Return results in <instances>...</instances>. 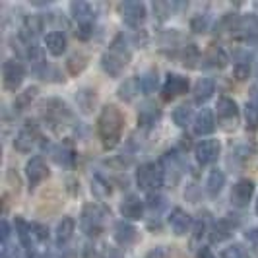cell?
Listing matches in <instances>:
<instances>
[{
    "instance_id": "6da1fadb",
    "label": "cell",
    "mask_w": 258,
    "mask_h": 258,
    "mask_svg": "<svg viewBox=\"0 0 258 258\" xmlns=\"http://www.w3.org/2000/svg\"><path fill=\"white\" fill-rule=\"evenodd\" d=\"M122 126H124V118L115 105H107L101 109L97 118V134L105 150H113L120 142Z\"/></svg>"
},
{
    "instance_id": "7a4b0ae2",
    "label": "cell",
    "mask_w": 258,
    "mask_h": 258,
    "mask_svg": "<svg viewBox=\"0 0 258 258\" xmlns=\"http://www.w3.org/2000/svg\"><path fill=\"white\" fill-rule=\"evenodd\" d=\"M130 60V51L126 49V45H120V37L116 39L111 45V51L105 52L101 56V68L105 70V74L109 76H120V72L124 70V66L128 64Z\"/></svg>"
},
{
    "instance_id": "3957f363",
    "label": "cell",
    "mask_w": 258,
    "mask_h": 258,
    "mask_svg": "<svg viewBox=\"0 0 258 258\" xmlns=\"http://www.w3.org/2000/svg\"><path fill=\"white\" fill-rule=\"evenodd\" d=\"M136 184L144 192L154 194L163 186V171L157 163H144L136 171Z\"/></svg>"
},
{
    "instance_id": "277c9868",
    "label": "cell",
    "mask_w": 258,
    "mask_h": 258,
    "mask_svg": "<svg viewBox=\"0 0 258 258\" xmlns=\"http://www.w3.org/2000/svg\"><path fill=\"white\" fill-rule=\"evenodd\" d=\"M80 225H82V231L86 233L88 237H97L99 233L103 231V214H101V210L95 204H88L82 212Z\"/></svg>"
},
{
    "instance_id": "5b68a950",
    "label": "cell",
    "mask_w": 258,
    "mask_h": 258,
    "mask_svg": "<svg viewBox=\"0 0 258 258\" xmlns=\"http://www.w3.org/2000/svg\"><path fill=\"white\" fill-rule=\"evenodd\" d=\"M216 113H218V122L225 130H231L237 126L239 122V109H237V103L229 99V97H221L218 101V107H216Z\"/></svg>"
},
{
    "instance_id": "8992f818",
    "label": "cell",
    "mask_w": 258,
    "mask_h": 258,
    "mask_svg": "<svg viewBox=\"0 0 258 258\" xmlns=\"http://www.w3.org/2000/svg\"><path fill=\"white\" fill-rule=\"evenodd\" d=\"M26 76V70L24 66L20 64L18 60H6L2 66V78H4V88L8 91H16Z\"/></svg>"
},
{
    "instance_id": "52a82bcc",
    "label": "cell",
    "mask_w": 258,
    "mask_h": 258,
    "mask_svg": "<svg viewBox=\"0 0 258 258\" xmlns=\"http://www.w3.org/2000/svg\"><path fill=\"white\" fill-rule=\"evenodd\" d=\"M120 14L124 24H128L130 27H140L146 22V6L142 2H124L120 6Z\"/></svg>"
},
{
    "instance_id": "ba28073f",
    "label": "cell",
    "mask_w": 258,
    "mask_h": 258,
    "mask_svg": "<svg viewBox=\"0 0 258 258\" xmlns=\"http://www.w3.org/2000/svg\"><path fill=\"white\" fill-rule=\"evenodd\" d=\"M188 90V80L184 76H179V74H169L163 88H161V97L165 101H171L175 97H179L182 93H186Z\"/></svg>"
},
{
    "instance_id": "9c48e42d",
    "label": "cell",
    "mask_w": 258,
    "mask_h": 258,
    "mask_svg": "<svg viewBox=\"0 0 258 258\" xmlns=\"http://www.w3.org/2000/svg\"><path fill=\"white\" fill-rule=\"evenodd\" d=\"M26 175H27V181H29V188H35L39 182L49 175V169H47V165H45L43 157L35 155V157H31V159L27 161Z\"/></svg>"
},
{
    "instance_id": "30bf717a",
    "label": "cell",
    "mask_w": 258,
    "mask_h": 258,
    "mask_svg": "<svg viewBox=\"0 0 258 258\" xmlns=\"http://www.w3.org/2000/svg\"><path fill=\"white\" fill-rule=\"evenodd\" d=\"M252 194H254V182L248 181V179H241V181H239L237 184H235V186H233V190H231L233 206L245 208L246 204L250 202Z\"/></svg>"
},
{
    "instance_id": "8fae6325",
    "label": "cell",
    "mask_w": 258,
    "mask_h": 258,
    "mask_svg": "<svg viewBox=\"0 0 258 258\" xmlns=\"http://www.w3.org/2000/svg\"><path fill=\"white\" fill-rule=\"evenodd\" d=\"M220 142L218 140H204V142H200L196 146V161L200 163V165H210V163H214L216 159H218V155H220Z\"/></svg>"
},
{
    "instance_id": "7c38bea8",
    "label": "cell",
    "mask_w": 258,
    "mask_h": 258,
    "mask_svg": "<svg viewBox=\"0 0 258 258\" xmlns=\"http://www.w3.org/2000/svg\"><path fill=\"white\" fill-rule=\"evenodd\" d=\"M43 113H45V116H47V120H51V122H54V124H64V120L70 118V111H68L66 103L58 101V99L47 101V103H45V109H43Z\"/></svg>"
},
{
    "instance_id": "4fadbf2b",
    "label": "cell",
    "mask_w": 258,
    "mask_h": 258,
    "mask_svg": "<svg viewBox=\"0 0 258 258\" xmlns=\"http://www.w3.org/2000/svg\"><path fill=\"white\" fill-rule=\"evenodd\" d=\"M70 12H72V18L76 20L80 26L84 27V31L90 29L91 20H93V10H91V6L88 2H82V0L72 2V4H70Z\"/></svg>"
},
{
    "instance_id": "5bb4252c",
    "label": "cell",
    "mask_w": 258,
    "mask_h": 258,
    "mask_svg": "<svg viewBox=\"0 0 258 258\" xmlns=\"http://www.w3.org/2000/svg\"><path fill=\"white\" fill-rule=\"evenodd\" d=\"M120 214H122V218H126V220H140L144 214V202L138 196L130 194V196H126V198L120 202Z\"/></svg>"
},
{
    "instance_id": "9a60e30c",
    "label": "cell",
    "mask_w": 258,
    "mask_h": 258,
    "mask_svg": "<svg viewBox=\"0 0 258 258\" xmlns=\"http://www.w3.org/2000/svg\"><path fill=\"white\" fill-rule=\"evenodd\" d=\"M190 223H192V218L181 208H175L169 216V225L175 235H186V231L190 229Z\"/></svg>"
},
{
    "instance_id": "2e32d148",
    "label": "cell",
    "mask_w": 258,
    "mask_h": 258,
    "mask_svg": "<svg viewBox=\"0 0 258 258\" xmlns=\"http://www.w3.org/2000/svg\"><path fill=\"white\" fill-rule=\"evenodd\" d=\"M216 128V120H214V115H212V111L210 109H202L196 118H194V132L198 134V136H208V134H212Z\"/></svg>"
},
{
    "instance_id": "e0dca14e",
    "label": "cell",
    "mask_w": 258,
    "mask_h": 258,
    "mask_svg": "<svg viewBox=\"0 0 258 258\" xmlns=\"http://www.w3.org/2000/svg\"><path fill=\"white\" fill-rule=\"evenodd\" d=\"M35 140H37V132L33 128H22L18 134H16V138H14V148L18 150V152H22V154H27V152H31V148L35 146Z\"/></svg>"
},
{
    "instance_id": "ac0fdd59",
    "label": "cell",
    "mask_w": 258,
    "mask_h": 258,
    "mask_svg": "<svg viewBox=\"0 0 258 258\" xmlns=\"http://www.w3.org/2000/svg\"><path fill=\"white\" fill-rule=\"evenodd\" d=\"M237 227V221L235 220H229V216L227 218H221L214 227H212V235H210V239H212V243H223L225 239H229V235L233 233V229Z\"/></svg>"
},
{
    "instance_id": "d6986e66",
    "label": "cell",
    "mask_w": 258,
    "mask_h": 258,
    "mask_svg": "<svg viewBox=\"0 0 258 258\" xmlns=\"http://www.w3.org/2000/svg\"><path fill=\"white\" fill-rule=\"evenodd\" d=\"M216 91V82L212 78H200L194 86V101L196 103H206L208 99Z\"/></svg>"
},
{
    "instance_id": "ffe728a7",
    "label": "cell",
    "mask_w": 258,
    "mask_h": 258,
    "mask_svg": "<svg viewBox=\"0 0 258 258\" xmlns=\"http://www.w3.org/2000/svg\"><path fill=\"white\" fill-rule=\"evenodd\" d=\"M115 241L118 245L128 246L136 241V229L126 221H116L115 223Z\"/></svg>"
},
{
    "instance_id": "44dd1931",
    "label": "cell",
    "mask_w": 258,
    "mask_h": 258,
    "mask_svg": "<svg viewBox=\"0 0 258 258\" xmlns=\"http://www.w3.org/2000/svg\"><path fill=\"white\" fill-rule=\"evenodd\" d=\"M159 109H157V105L155 103H144L140 107V113H138V124L142 126V128H150V126H154L155 120L159 118Z\"/></svg>"
},
{
    "instance_id": "7402d4cb",
    "label": "cell",
    "mask_w": 258,
    "mask_h": 258,
    "mask_svg": "<svg viewBox=\"0 0 258 258\" xmlns=\"http://www.w3.org/2000/svg\"><path fill=\"white\" fill-rule=\"evenodd\" d=\"M45 45H47V51L51 52V54L60 56V54L66 51L64 33H60V31H51V33H47V37H45Z\"/></svg>"
},
{
    "instance_id": "603a6c76",
    "label": "cell",
    "mask_w": 258,
    "mask_h": 258,
    "mask_svg": "<svg viewBox=\"0 0 258 258\" xmlns=\"http://www.w3.org/2000/svg\"><path fill=\"white\" fill-rule=\"evenodd\" d=\"M74 229H76V223L72 218H62V221L56 225V245L62 246L66 245L70 239H72V235H74Z\"/></svg>"
},
{
    "instance_id": "cb8c5ba5",
    "label": "cell",
    "mask_w": 258,
    "mask_h": 258,
    "mask_svg": "<svg viewBox=\"0 0 258 258\" xmlns=\"http://www.w3.org/2000/svg\"><path fill=\"white\" fill-rule=\"evenodd\" d=\"M223 186H225V175L221 173L220 169H214V171L208 175V181H206V192H208V196L216 198V196H218V194L223 190Z\"/></svg>"
},
{
    "instance_id": "d4e9b609",
    "label": "cell",
    "mask_w": 258,
    "mask_h": 258,
    "mask_svg": "<svg viewBox=\"0 0 258 258\" xmlns=\"http://www.w3.org/2000/svg\"><path fill=\"white\" fill-rule=\"evenodd\" d=\"M76 101H78V107L82 109V113H91V109L97 103V95L90 88H84V90H80L76 93Z\"/></svg>"
},
{
    "instance_id": "484cf974",
    "label": "cell",
    "mask_w": 258,
    "mask_h": 258,
    "mask_svg": "<svg viewBox=\"0 0 258 258\" xmlns=\"http://www.w3.org/2000/svg\"><path fill=\"white\" fill-rule=\"evenodd\" d=\"M204 62L210 68H223V66L227 64V54L220 47H212L206 52V56H204Z\"/></svg>"
},
{
    "instance_id": "4316f807",
    "label": "cell",
    "mask_w": 258,
    "mask_h": 258,
    "mask_svg": "<svg viewBox=\"0 0 258 258\" xmlns=\"http://www.w3.org/2000/svg\"><path fill=\"white\" fill-rule=\"evenodd\" d=\"M16 233L20 237V243L29 248L31 246V239H33V227L27 225L22 218H16Z\"/></svg>"
},
{
    "instance_id": "83f0119b",
    "label": "cell",
    "mask_w": 258,
    "mask_h": 258,
    "mask_svg": "<svg viewBox=\"0 0 258 258\" xmlns=\"http://www.w3.org/2000/svg\"><path fill=\"white\" fill-rule=\"evenodd\" d=\"M136 93H140V80H138V78H132L124 86L118 88V97L124 99V101H130Z\"/></svg>"
},
{
    "instance_id": "f1b7e54d",
    "label": "cell",
    "mask_w": 258,
    "mask_h": 258,
    "mask_svg": "<svg viewBox=\"0 0 258 258\" xmlns=\"http://www.w3.org/2000/svg\"><path fill=\"white\" fill-rule=\"evenodd\" d=\"M35 95H37V88H27L24 93H20V95L16 97V101H14L16 111H26L27 107L31 105V101L35 99Z\"/></svg>"
},
{
    "instance_id": "f546056e",
    "label": "cell",
    "mask_w": 258,
    "mask_h": 258,
    "mask_svg": "<svg viewBox=\"0 0 258 258\" xmlns=\"http://www.w3.org/2000/svg\"><path fill=\"white\" fill-rule=\"evenodd\" d=\"M190 118H192V109L188 107V105H181L179 109H175V113H173V120H175V124L177 126H181L184 128L188 122H190Z\"/></svg>"
},
{
    "instance_id": "4dcf8cb0",
    "label": "cell",
    "mask_w": 258,
    "mask_h": 258,
    "mask_svg": "<svg viewBox=\"0 0 258 258\" xmlns=\"http://www.w3.org/2000/svg\"><path fill=\"white\" fill-rule=\"evenodd\" d=\"M86 64H88V56H86V54H72V56L68 58V62H66L70 74H74V76L80 74V72L86 68Z\"/></svg>"
},
{
    "instance_id": "1f68e13d",
    "label": "cell",
    "mask_w": 258,
    "mask_h": 258,
    "mask_svg": "<svg viewBox=\"0 0 258 258\" xmlns=\"http://www.w3.org/2000/svg\"><path fill=\"white\" fill-rule=\"evenodd\" d=\"M140 80V91L144 93H152V91L157 88V72L155 70H150V72H146L142 78H138Z\"/></svg>"
},
{
    "instance_id": "d6a6232c",
    "label": "cell",
    "mask_w": 258,
    "mask_h": 258,
    "mask_svg": "<svg viewBox=\"0 0 258 258\" xmlns=\"http://www.w3.org/2000/svg\"><path fill=\"white\" fill-rule=\"evenodd\" d=\"M52 157H54V161H56L58 165H70V163L74 161L72 150H68L66 146H58V148L52 152Z\"/></svg>"
},
{
    "instance_id": "836d02e7",
    "label": "cell",
    "mask_w": 258,
    "mask_h": 258,
    "mask_svg": "<svg viewBox=\"0 0 258 258\" xmlns=\"http://www.w3.org/2000/svg\"><path fill=\"white\" fill-rule=\"evenodd\" d=\"M245 116H246V126L250 130L258 128V107L252 103H246L245 107Z\"/></svg>"
},
{
    "instance_id": "e575fe53",
    "label": "cell",
    "mask_w": 258,
    "mask_h": 258,
    "mask_svg": "<svg viewBox=\"0 0 258 258\" xmlns=\"http://www.w3.org/2000/svg\"><path fill=\"white\" fill-rule=\"evenodd\" d=\"M248 74H250V60L239 58V60L235 62V76L239 78V80H246Z\"/></svg>"
},
{
    "instance_id": "d590c367",
    "label": "cell",
    "mask_w": 258,
    "mask_h": 258,
    "mask_svg": "<svg viewBox=\"0 0 258 258\" xmlns=\"http://www.w3.org/2000/svg\"><path fill=\"white\" fill-rule=\"evenodd\" d=\"M221 258H248V254H246V250L241 245H233L223 250Z\"/></svg>"
},
{
    "instance_id": "8d00e7d4",
    "label": "cell",
    "mask_w": 258,
    "mask_h": 258,
    "mask_svg": "<svg viewBox=\"0 0 258 258\" xmlns=\"http://www.w3.org/2000/svg\"><path fill=\"white\" fill-rule=\"evenodd\" d=\"M245 239H246V243L250 245V248L258 254V227L248 229V231L245 233Z\"/></svg>"
},
{
    "instance_id": "74e56055",
    "label": "cell",
    "mask_w": 258,
    "mask_h": 258,
    "mask_svg": "<svg viewBox=\"0 0 258 258\" xmlns=\"http://www.w3.org/2000/svg\"><path fill=\"white\" fill-rule=\"evenodd\" d=\"M101 258H124V254H122V250L116 248V246L105 245L103 250H101Z\"/></svg>"
},
{
    "instance_id": "f35d334b",
    "label": "cell",
    "mask_w": 258,
    "mask_h": 258,
    "mask_svg": "<svg viewBox=\"0 0 258 258\" xmlns=\"http://www.w3.org/2000/svg\"><path fill=\"white\" fill-rule=\"evenodd\" d=\"M208 27V18L206 16H198V18H194L192 20V29L196 33H202V31H206Z\"/></svg>"
},
{
    "instance_id": "ab89813d",
    "label": "cell",
    "mask_w": 258,
    "mask_h": 258,
    "mask_svg": "<svg viewBox=\"0 0 258 258\" xmlns=\"http://www.w3.org/2000/svg\"><path fill=\"white\" fill-rule=\"evenodd\" d=\"M31 227H33V237H37V241H47V237H49V231H47L43 225H39V223H33Z\"/></svg>"
},
{
    "instance_id": "60d3db41",
    "label": "cell",
    "mask_w": 258,
    "mask_h": 258,
    "mask_svg": "<svg viewBox=\"0 0 258 258\" xmlns=\"http://www.w3.org/2000/svg\"><path fill=\"white\" fill-rule=\"evenodd\" d=\"M204 231H206V220H198V223H196V227H194V239H200L202 235H204Z\"/></svg>"
},
{
    "instance_id": "b9f144b4",
    "label": "cell",
    "mask_w": 258,
    "mask_h": 258,
    "mask_svg": "<svg viewBox=\"0 0 258 258\" xmlns=\"http://www.w3.org/2000/svg\"><path fill=\"white\" fill-rule=\"evenodd\" d=\"M8 239H10V227L6 221H2V248L8 246Z\"/></svg>"
},
{
    "instance_id": "7bdbcfd3",
    "label": "cell",
    "mask_w": 258,
    "mask_h": 258,
    "mask_svg": "<svg viewBox=\"0 0 258 258\" xmlns=\"http://www.w3.org/2000/svg\"><path fill=\"white\" fill-rule=\"evenodd\" d=\"M198 258H216V256L212 254V250H210V248H206V246H202V248L198 250Z\"/></svg>"
},
{
    "instance_id": "ee69618b",
    "label": "cell",
    "mask_w": 258,
    "mask_h": 258,
    "mask_svg": "<svg viewBox=\"0 0 258 258\" xmlns=\"http://www.w3.org/2000/svg\"><path fill=\"white\" fill-rule=\"evenodd\" d=\"M148 258H165V250H163V248H154V250L148 254Z\"/></svg>"
},
{
    "instance_id": "f6af8a7d",
    "label": "cell",
    "mask_w": 258,
    "mask_h": 258,
    "mask_svg": "<svg viewBox=\"0 0 258 258\" xmlns=\"http://www.w3.org/2000/svg\"><path fill=\"white\" fill-rule=\"evenodd\" d=\"M250 97H252V101H250V103L254 105V107H258V88L252 90V95H250Z\"/></svg>"
},
{
    "instance_id": "bcb514c9",
    "label": "cell",
    "mask_w": 258,
    "mask_h": 258,
    "mask_svg": "<svg viewBox=\"0 0 258 258\" xmlns=\"http://www.w3.org/2000/svg\"><path fill=\"white\" fill-rule=\"evenodd\" d=\"M29 258H39V256H37V254H31V256H29Z\"/></svg>"
},
{
    "instance_id": "7dc6e473",
    "label": "cell",
    "mask_w": 258,
    "mask_h": 258,
    "mask_svg": "<svg viewBox=\"0 0 258 258\" xmlns=\"http://www.w3.org/2000/svg\"><path fill=\"white\" fill-rule=\"evenodd\" d=\"M256 214H258V202H256Z\"/></svg>"
}]
</instances>
